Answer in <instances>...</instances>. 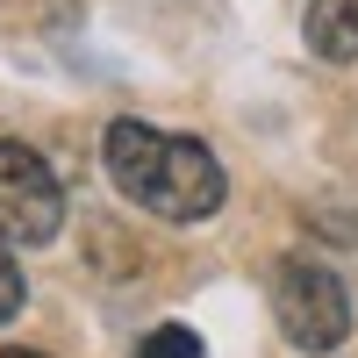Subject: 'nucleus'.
<instances>
[{"instance_id": "nucleus-5", "label": "nucleus", "mask_w": 358, "mask_h": 358, "mask_svg": "<svg viewBox=\"0 0 358 358\" xmlns=\"http://www.w3.org/2000/svg\"><path fill=\"white\" fill-rule=\"evenodd\" d=\"M136 358H201V337L179 330V322H165V330H151V337L136 344Z\"/></svg>"}, {"instance_id": "nucleus-4", "label": "nucleus", "mask_w": 358, "mask_h": 358, "mask_svg": "<svg viewBox=\"0 0 358 358\" xmlns=\"http://www.w3.org/2000/svg\"><path fill=\"white\" fill-rule=\"evenodd\" d=\"M308 50L330 57V65H351L358 57V0H315L308 8Z\"/></svg>"}, {"instance_id": "nucleus-2", "label": "nucleus", "mask_w": 358, "mask_h": 358, "mask_svg": "<svg viewBox=\"0 0 358 358\" xmlns=\"http://www.w3.org/2000/svg\"><path fill=\"white\" fill-rule=\"evenodd\" d=\"M273 315H280V330L294 351H337L344 330H351V294L344 280L330 273L322 258H280V273H273Z\"/></svg>"}, {"instance_id": "nucleus-7", "label": "nucleus", "mask_w": 358, "mask_h": 358, "mask_svg": "<svg viewBox=\"0 0 358 358\" xmlns=\"http://www.w3.org/2000/svg\"><path fill=\"white\" fill-rule=\"evenodd\" d=\"M0 358H43V351H0Z\"/></svg>"}, {"instance_id": "nucleus-3", "label": "nucleus", "mask_w": 358, "mask_h": 358, "mask_svg": "<svg viewBox=\"0 0 358 358\" xmlns=\"http://www.w3.org/2000/svg\"><path fill=\"white\" fill-rule=\"evenodd\" d=\"M65 229V187L29 143L0 136V236L8 244H50Z\"/></svg>"}, {"instance_id": "nucleus-1", "label": "nucleus", "mask_w": 358, "mask_h": 358, "mask_svg": "<svg viewBox=\"0 0 358 358\" xmlns=\"http://www.w3.org/2000/svg\"><path fill=\"white\" fill-rule=\"evenodd\" d=\"M108 179L165 222H208L229 194V179H222L208 143L165 136L151 122H108Z\"/></svg>"}, {"instance_id": "nucleus-6", "label": "nucleus", "mask_w": 358, "mask_h": 358, "mask_svg": "<svg viewBox=\"0 0 358 358\" xmlns=\"http://www.w3.org/2000/svg\"><path fill=\"white\" fill-rule=\"evenodd\" d=\"M22 301H29L22 265H15V251H8V236H0V322H8V315H22Z\"/></svg>"}]
</instances>
